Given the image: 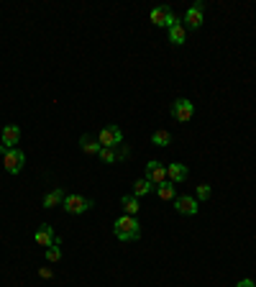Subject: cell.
<instances>
[{
  "mask_svg": "<svg viewBox=\"0 0 256 287\" xmlns=\"http://www.w3.org/2000/svg\"><path fill=\"white\" fill-rule=\"evenodd\" d=\"M113 231L118 241H136L141 236V223L136 220V215H120L113 223Z\"/></svg>",
  "mask_w": 256,
  "mask_h": 287,
  "instance_id": "1",
  "label": "cell"
},
{
  "mask_svg": "<svg viewBox=\"0 0 256 287\" xmlns=\"http://www.w3.org/2000/svg\"><path fill=\"white\" fill-rule=\"evenodd\" d=\"M62 208L67 210L70 215H82L92 208V200L90 197H82V195H64V203Z\"/></svg>",
  "mask_w": 256,
  "mask_h": 287,
  "instance_id": "2",
  "label": "cell"
},
{
  "mask_svg": "<svg viewBox=\"0 0 256 287\" xmlns=\"http://www.w3.org/2000/svg\"><path fill=\"white\" fill-rule=\"evenodd\" d=\"M3 164H6V172L8 174H18L20 169H24V164H26V154L20 151V149H8L3 154Z\"/></svg>",
  "mask_w": 256,
  "mask_h": 287,
  "instance_id": "3",
  "label": "cell"
},
{
  "mask_svg": "<svg viewBox=\"0 0 256 287\" xmlns=\"http://www.w3.org/2000/svg\"><path fill=\"white\" fill-rule=\"evenodd\" d=\"M202 11H205V3H202V0H198L195 6H190L187 13H184V18H182V26L190 29V31L200 29V26H202Z\"/></svg>",
  "mask_w": 256,
  "mask_h": 287,
  "instance_id": "4",
  "label": "cell"
},
{
  "mask_svg": "<svg viewBox=\"0 0 256 287\" xmlns=\"http://www.w3.org/2000/svg\"><path fill=\"white\" fill-rule=\"evenodd\" d=\"M192 116H195V105H192L187 98H177L172 103V118L180 121V123H187Z\"/></svg>",
  "mask_w": 256,
  "mask_h": 287,
  "instance_id": "5",
  "label": "cell"
},
{
  "mask_svg": "<svg viewBox=\"0 0 256 287\" xmlns=\"http://www.w3.org/2000/svg\"><path fill=\"white\" fill-rule=\"evenodd\" d=\"M98 141H100V146L116 149V146L123 144V131L118 126H108V128H102L100 134H98Z\"/></svg>",
  "mask_w": 256,
  "mask_h": 287,
  "instance_id": "6",
  "label": "cell"
},
{
  "mask_svg": "<svg viewBox=\"0 0 256 287\" xmlns=\"http://www.w3.org/2000/svg\"><path fill=\"white\" fill-rule=\"evenodd\" d=\"M152 24H154V26H164V29H172V26L180 24V18H177L172 11H169V8L159 6V8L152 11Z\"/></svg>",
  "mask_w": 256,
  "mask_h": 287,
  "instance_id": "7",
  "label": "cell"
},
{
  "mask_svg": "<svg viewBox=\"0 0 256 287\" xmlns=\"http://www.w3.org/2000/svg\"><path fill=\"white\" fill-rule=\"evenodd\" d=\"M146 180L152 182L154 187L169 182V180H166V164H162V162H156V159L148 162V164H146Z\"/></svg>",
  "mask_w": 256,
  "mask_h": 287,
  "instance_id": "8",
  "label": "cell"
},
{
  "mask_svg": "<svg viewBox=\"0 0 256 287\" xmlns=\"http://www.w3.org/2000/svg\"><path fill=\"white\" fill-rule=\"evenodd\" d=\"M174 210L182 213V215H198V210H200L198 197H192V195H177V197H174Z\"/></svg>",
  "mask_w": 256,
  "mask_h": 287,
  "instance_id": "9",
  "label": "cell"
},
{
  "mask_svg": "<svg viewBox=\"0 0 256 287\" xmlns=\"http://www.w3.org/2000/svg\"><path fill=\"white\" fill-rule=\"evenodd\" d=\"M34 241H36L38 246H46V249H49V246L59 244V236L52 231V226H46V223H44V226H38V231L34 233Z\"/></svg>",
  "mask_w": 256,
  "mask_h": 287,
  "instance_id": "10",
  "label": "cell"
},
{
  "mask_svg": "<svg viewBox=\"0 0 256 287\" xmlns=\"http://www.w3.org/2000/svg\"><path fill=\"white\" fill-rule=\"evenodd\" d=\"M0 139H3V144H0V146H6V149H16V144L20 141V128H18L16 123L6 126V128H3V134H0Z\"/></svg>",
  "mask_w": 256,
  "mask_h": 287,
  "instance_id": "11",
  "label": "cell"
},
{
  "mask_svg": "<svg viewBox=\"0 0 256 287\" xmlns=\"http://www.w3.org/2000/svg\"><path fill=\"white\" fill-rule=\"evenodd\" d=\"M187 177H190V169H187L184 164H180V162L166 164V180H169V182H184Z\"/></svg>",
  "mask_w": 256,
  "mask_h": 287,
  "instance_id": "12",
  "label": "cell"
},
{
  "mask_svg": "<svg viewBox=\"0 0 256 287\" xmlns=\"http://www.w3.org/2000/svg\"><path fill=\"white\" fill-rule=\"evenodd\" d=\"M64 203V190L62 187H54V190H49L46 195H44V208L49 210V208H56V205H62Z\"/></svg>",
  "mask_w": 256,
  "mask_h": 287,
  "instance_id": "13",
  "label": "cell"
},
{
  "mask_svg": "<svg viewBox=\"0 0 256 287\" xmlns=\"http://www.w3.org/2000/svg\"><path fill=\"white\" fill-rule=\"evenodd\" d=\"M80 149L84 151V154H100V141L95 139V136H90V134H84L82 139H80Z\"/></svg>",
  "mask_w": 256,
  "mask_h": 287,
  "instance_id": "14",
  "label": "cell"
},
{
  "mask_svg": "<svg viewBox=\"0 0 256 287\" xmlns=\"http://www.w3.org/2000/svg\"><path fill=\"white\" fill-rule=\"evenodd\" d=\"M169 41H172L174 47H182V44L187 41V29H184L182 24L172 26V29H169Z\"/></svg>",
  "mask_w": 256,
  "mask_h": 287,
  "instance_id": "15",
  "label": "cell"
},
{
  "mask_svg": "<svg viewBox=\"0 0 256 287\" xmlns=\"http://www.w3.org/2000/svg\"><path fill=\"white\" fill-rule=\"evenodd\" d=\"M156 195L162 197L164 203H174V197H177V190H174V185L164 182V185H159V187H156Z\"/></svg>",
  "mask_w": 256,
  "mask_h": 287,
  "instance_id": "16",
  "label": "cell"
},
{
  "mask_svg": "<svg viewBox=\"0 0 256 287\" xmlns=\"http://www.w3.org/2000/svg\"><path fill=\"white\" fill-rule=\"evenodd\" d=\"M120 205H123V210H126V215H136L138 213V200H136V195H131V197H128V195H123L120 197Z\"/></svg>",
  "mask_w": 256,
  "mask_h": 287,
  "instance_id": "17",
  "label": "cell"
},
{
  "mask_svg": "<svg viewBox=\"0 0 256 287\" xmlns=\"http://www.w3.org/2000/svg\"><path fill=\"white\" fill-rule=\"evenodd\" d=\"M152 144L154 146H169L172 144V134H169V131H154V136H152Z\"/></svg>",
  "mask_w": 256,
  "mask_h": 287,
  "instance_id": "18",
  "label": "cell"
},
{
  "mask_svg": "<svg viewBox=\"0 0 256 287\" xmlns=\"http://www.w3.org/2000/svg\"><path fill=\"white\" fill-rule=\"evenodd\" d=\"M152 190H154V185L148 182L146 177H144V180H136V182H134V195H136V197H141V195H148Z\"/></svg>",
  "mask_w": 256,
  "mask_h": 287,
  "instance_id": "19",
  "label": "cell"
},
{
  "mask_svg": "<svg viewBox=\"0 0 256 287\" xmlns=\"http://www.w3.org/2000/svg\"><path fill=\"white\" fill-rule=\"evenodd\" d=\"M98 157H100L105 164H113V162H118V159H116V149H108V146H102Z\"/></svg>",
  "mask_w": 256,
  "mask_h": 287,
  "instance_id": "20",
  "label": "cell"
},
{
  "mask_svg": "<svg viewBox=\"0 0 256 287\" xmlns=\"http://www.w3.org/2000/svg\"><path fill=\"white\" fill-rule=\"evenodd\" d=\"M59 259H62V249H59V244L49 246V249H46V261H59Z\"/></svg>",
  "mask_w": 256,
  "mask_h": 287,
  "instance_id": "21",
  "label": "cell"
},
{
  "mask_svg": "<svg viewBox=\"0 0 256 287\" xmlns=\"http://www.w3.org/2000/svg\"><path fill=\"white\" fill-rule=\"evenodd\" d=\"M118 151H116V159H128V157H131V149H128V146H116Z\"/></svg>",
  "mask_w": 256,
  "mask_h": 287,
  "instance_id": "22",
  "label": "cell"
},
{
  "mask_svg": "<svg viewBox=\"0 0 256 287\" xmlns=\"http://www.w3.org/2000/svg\"><path fill=\"white\" fill-rule=\"evenodd\" d=\"M210 197V185H198V200H208Z\"/></svg>",
  "mask_w": 256,
  "mask_h": 287,
  "instance_id": "23",
  "label": "cell"
},
{
  "mask_svg": "<svg viewBox=\"0 0 256 287\" xmlns=\"http://www.w3.org/2000/svg\"><path fill=\"white\" fill-rule=\"evenodd\" d=\"M236 287H256V282H254L251 277H246V279H241V282H238Z\"/></svg>",
  "mask_w": 256,
  "mask_h": 287,
  "instance_id": "24",
  "label": "cell"
},
{
  "mask_svg": "<svg viewBox=\"0 0 256 287\" xmlns=\"http://www.w3.org/2000/svg\"><path fill=\"white\" fill-rule=\"evenodd\" d=\"M38 274H41V277H46V279H49V277H52V269H46V267H41V269H38Z\"/></svg>",
  "mask_w": 256,
  "mask_h": 287,
  "instance_id": "25",
  "label": "cell"
}]
</instances>
